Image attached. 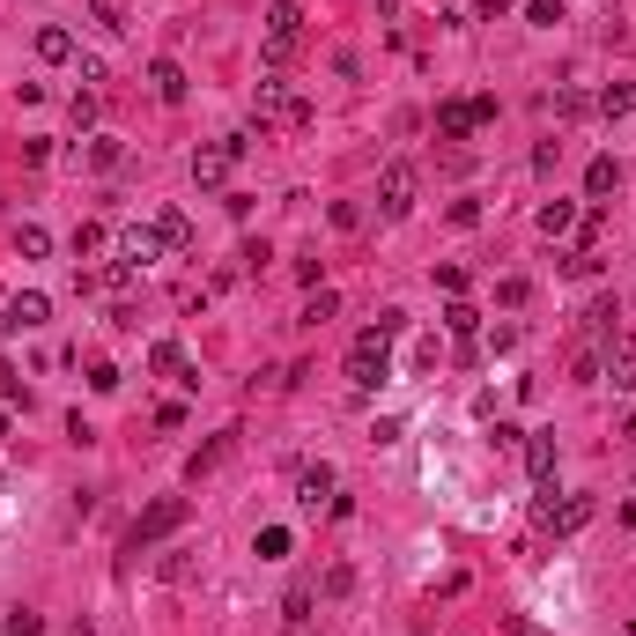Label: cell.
Wrapping results in <instances>:
<instances>
[{
	"mask_svg": "<svg viewBox=\"0 0 636 636\" xmlns=\"http://www.w3.org/2000/svg\"><path fill=\"white\" fill-rule=\"evenodd\" d=\"M252 119H259V126H296V134H304L318 111H311L304 97H289V82H282V74H267V82L252 89Z\"/></svg>",
	"mask_w": 636,
	"mask_h": 636,
	"instance_id": "cell-1",
	"label": "cell"
},
{
	"mask_svg": "<svg viewBox=\"0 0 636 636\" xmlns=\"http://www.w3.org/2000/svg\"><path fill=\"white\" fill-rule=\"evenodd\" d=\"M385 378H392V333L370 326V333H355V348H348V385L355 392H378Z\"/></svg>",
	"mask_w": 636,
	"mask_h": 636,
	"instance_id": "cell-2",
	"label": "cell"
},
{
	"mask_svg": "<svg viewBox=\"0 0 636 636\" xmlns=\"http://www.w3.org/2000/svg\"><path fill=\"white\" fill-rule=\"evenodd\" d=\"M296 45H304V8H296V0H274L267 8V67L282 74L296 60Z\"/></svg>",
	"mask_w": 636,
	"mask_h": 636,
	"instance_id": "cell-3",
	"label": "cell"
},
{
	"mask_svg": "<svg viewBox=\"0 0 636 636\" xmlns=\"http://www.w3.org/2000/svg\"><path fill=\"white\" fill-rule=\"evenodd\" d=\"M245 148H252V134H222L215 148H200V156H193V185H200V193H222Z\"/></svg>",
	"mask_w": 636,
	"mask_h": 636,
	"instance_id": "cell-4",
	"label": "cell"
},
{
	"mask_svg": "<svg viewBox=\"0 0 636 636\" xmlns=\"http://www.w3.org/2000/svg\"><path fill=\"white\" fill-rule=\"evenodd\" d=\"M185 511H193L185 496H163V503H148V511L134 518V533H126V555H141V548H156L163 533H178V526H185Z\"/></svg>",
	"mask_w": 636,
	"mask_h": 636,
	"instance_id": "cell-5",
	"label": "cell"
},
{
	"mask_svg": "<svg viewBox=\"0 0 636 636\" xmlns=\"http://www.w3.org/2000/svg\"><path fill=\"white\" fill-rule=\"evenodd\" d=\"M415 193H422L415 163H385V171H378V215L385 222H407V215H415Z\"/></svg>",
	"mask_w": 636,
	"mask_h": 636,
	"instance_id": "cell-6",
	"label": "cell"
},
{
	"mask_svg": "<svg viewBox=\"0 0 636 636\" xmlns=\"http://www.w3.org/2000/svg\"><path fill=\"white\" fill-rule=\"evenodd\" d=\"M533 518H540L548 533H577V526H592V496H563V503L540 496V503H533Z\"/></svg>",
	"mask_w": 636,
	"mask_h": 636,
	"instance_id": "cell-7",
	"label": "cell"
},
{
	"mask_svg": "<svg viewBox=\"0 0 636 636\" xmlns=\"http://www.w3.org/2000/svg\"><path fill=\"white\" fill-rule=\"evenodd\" d=\"M45 318H52V296L45 289H23V296H8V318H0V326H8V333H37Z\"/></svg>",
	"mask_w": 636,
	"mask_h": 636,
	"instance_id": "cell-8",
	"label": "cell"
},
{
	"mask_svg": "<svg viewBox=\"0 0 636 636\" xmlns=\"http://www.w3.org/2000/svg\"><path fill=\"white\" fill-rule=\"evenodd\" d=\"M296 503H304V511L333 503V466L326 459H304V466H296Z\"/></svg>",
	"mask_w": 636,
	"mask_h": 636,
	"instance_id": "cell-9",
	"label": "cell"
},
{
	"mask_svg": "<svg viewBox=\"0 0 636 636\" xmlns=\"http://www.w3.org/2000/svg\"><path fill=\"white\" fill-rule=\"evenodd\" d=\"M600 378H607L614 392H636V341H607V355H600Z\"/></svg>",
	"mask_w": 636,
	"mask_h": 636,
	"instance_id": "cell-10",
	"label": "cell"
},
{
	"mask_svg": "<svg viewBox=\"0 0 636 636\" xmlns=\"http://www.w3.org/2000/svg\"><path fill=\"white\" fill-rule=\"evenodd\" d=\"M119 259H134V267H148V259H163V237H156V222H134V230L119 237Z\"/></svg>",
	"mask_w": 636,
	"mask_h": 636,
	"instance_id": "cell-11",
	"label": "cell"
},
{
	"mask_svg": "<svg viewBox=\"0 0 636 636\" xmlns=\"http://www.w3.org/2000/svg\"><path fill=\"white\" fill-rule=\"evenodd\" d=\"M148 89H156V104H185V67L178 60H156V67H148Z\"/></svg>",
	"mask_w": 636,
	"mask_h": 636,
	"instance_id": "cell-12",
	"label": "cell"
},
{
	"mask_svg": "<svg viewBox=\"0 0 636 636\" xmlns=\"http://www.w3.org/2000/svg\"><path fill=\"white\" fill-rule=\"evenodd\" d=\"M37 60H45V67H60V60H74V30H60V23H45V30H37Z\"/></svg>",
	"mask_w": 636,
	"mask_h": 636,
	"instance_id": "cell-13",
	"label": "cell"
},
{
	"mask_svg": "<svg viewBox=\"0 0 636 636\" xmlns=\"http://www.w3.org/2000/svg\"><path fill=\"white\" fill-rule=\"evenodd\" d=\"M474 126H481V119H474V104H437V134H444V141H466Z\"/></svg>",
	"mask_w": 636,
	"mask_h": 636,
	"instance_id": "cell-14",
	"label": "cell"
},
{
	"mask_svg": "<svg viewBox=\"0 0 636 636\" xmlns=\"http://www.w3.org/2000/svg\"><path fill=\"white\" fill-rule=\"evenodd\" d=\"M156 237H163V252H193V222H185L178 208L156 215Z\"/></svg>",
	"mask_w": 636,
	"mask_h": 636,
	"instance_id": "cell-15",
	"label": "cell"
},
{
	"mask_svg": "<svg viewBox=\"0 0 636 636\" xmlns=\"http://www.w3.org/2000/svg\"><path fill=\"white\" fill-rule=\"evenodd\" d=\"M614 185H622V163H614V156H592V163H585V193H592V200H607Z\"/></svg>",
	"mask_w": 636,
	"mask_h": 636,
	"instance_id": "cell-16",
	"label": "cell"
},
{
	"mask_svg": "<svg viewBox=\"0 0 636 636\" xmlns=\"http://www.w3.org/2000/svg\"><path fill=\"white\" fill-rule=\"evenodd\" d=\"M230 437H237V429H230ZM230 437H215V444H200V452H193V459H185V481H200V474H215V466H222V459H230Z\"/></svg>",
	"mask_w": 636,
	"mask_h": 636,
	"instance_id": "cell-17",
	"label": "cell"
},
{
	"mask_svg": "<svg viewBox=\"0 0 636 636\" xmlns=\"http://www.w3.org/2000/svg\"><path fill=\"white\" fill-rule=\"evenodd\" d=\"M333 311H341V296H333V289H311V304L296 311V326H304V333H318V326H326Z\"/></svg>",
	"mask_w": 636,
	"mask_h": 636,
	"instance_id": "cell-18",
	"label": "cell"
},
{
	"mask_svg": "<svg viewBox=\"0 0 636 636\" xmlns=\"http://www.w3.org/2000/svg\"><path fill=\"white\" fill-rule=\"evenodd\" d=\"M577 230V208L570 200H548V208H540V237H570Z\"/></svg>",
	"mask_w": 636,
	"mask_h": 636,
	"instance_id": "cell-19",
	"label": "cell"
},
{
	"mask_svg": "<svg viewBox=\"0 0 636 636\" xmlns=\"http://www.w3.org/2000/svg\"><path fill=\"white\" fill-rule=\"evenodd\" d=\"M526 474H533V481L555 474V437H526Z\"/></svg>",
	"mask_w": 636,
	"mask_h": 636,
	"instance_id": "cell-20",
	"label": "cell"
},
{
	"mask_svg": "<svg viewBox=\"0 0 636 636\" xmlns=\"http://www.w3.org/2000/svg\"><path fill=\"white\" fill-rule=\"evenodd\" d=\"M600 111H607V119H629V111H636V82H607L600 89Z\"/></svg>",
	"mask_w": 636,
	"mask_h": 636,
	"instance_id": "cell-21",
	"label": "cell"
},
{
	"mask_svg": "<svg viewBox=\"0 0 636 636\" xmlns=\"http://www.w3.org/2000/svg\"><path fill=\"white\" fill-rule=\"evenodd\" d=\"M15 252H23V259H45V252H52L45 222H23V230H15Z\"/></svg>",
	"mask_w": 636,
	"mask_h": 636,
	"instance_id": "cell-22",
	"label": "cell"
},
{
	"mask_svg": "<svg viewBox=\"0 0 636 636\" xmlns=\"http://www.w3.org/2000/svg\"><path fill=\"white\" fill-rule=\"evenodd\" d=\"M526 296H533V282H526V274H503V282H496V304H503V311H518Z\"/></svg>",
	"mask_w": 636,
	"mask_h": 636,
	"instance_id": "cell-23",
	"label": "cell"
},
{
	"mask_svg": "<svg viewBox=\"0 0 636 636\" xmlns=\"http://www.w3.org/2000/svg\"><path fill=\"white\" fill-rule=\"evenodd\" d=\"M444 326H452L459 341H474V333H481V311L474 304H452V311H444Z\"/></svg>",
	"mask_w": 636,
	"mask_h": 636,
	"instance_id": "cell-24",
	"label": "cell"
},
{
	"mask_svg": "<svg viewBox=\"0 0 636 636\" xmlns=\"http://www.w3.org/2000/svg\"><path fill=\"white\" fill-rule=\"evenodd\" d=\"M289 548H296L289 526H259V555H267V563H274V555H289Z\"/></svg>",
	"mask_w": 636,
	"mask_h": 636,
	"instance_id": "cell-25",
	"label": "cell"
},
{
	"mask_svg": "<svg viewBox=\"0 0 636 636\" xmlns=\"http://www.w3.org/2000/svg\"><path fill=\"white\" fill-rule=\"evenodd\" d=\"M8 636H45V614L37 607H8Z\"/></svg>",
	"mask_w": 636,
	"mask_h": 636,
	"instance_id": "cell-26",
	"label": "cell"
},
{
	"mask_svg": "<svg viewBox=\"0 0 636 636\" xmlns=\"http://www.w3.org/2000/svg\"><path fill=\"white\" fill-rule=\"evenodd\" d=\"M526 23L533 30H555V23H563V0H526Z\"/></svg>",
	"mask_w": 636,
	"mask_h": 636,
	"instance_id": "cell-27",
	"label": "cell"
},
{
	"mask_svg": "<svg viewBox=\"0 0 636 636\" xmlns=\"http://www.w3.org/2000/svg\"><path fill=\"white\" fill-rule=\"evenodd\" d=\"M15 400L30 407V392H23V370H15V363H0V407H15Z\"/></svg>",
	"mask_w": 636,
	"mask_h": 636,
	"instance_id": "cell-28",
	"label": "cell"
},
{
	"mask_svg": "<svg viewBox=\"0 0 636 636\" xmlns=\"http://www.w3.org/2000/svg\"><path fill=\"white\" fill-rule=\"evenodd\" d=\"M134 274H141V267H134V259H111V267L97 274V282H104V289H134Z\"/></svg>",
	"mask_w": 636,
	"mask_h": 636,
	"instance_id": "cell-29",
	"label": "cell"
},
{
	"mask_svg": "<svg viewBox=\"0 0 636 636\" xmlns=\"http://www.w3.org/2000/svg\"><path fill=\"white\" fill-rule=\"evenodd\" d=\"M89 252H104V222H82V230H74V259H89Z\"/></svg>",
	"mask_w": 636,
	"mask_h": 636,
	"instance_id": "cell-30",
	"label": "cell"
},
{
	"mask_svg": "<svg viewBox=\"0 0 636 636\" xmlns=\"http://www.w3.org/2000/svg\"><path fill=\"white\" fill-rule=\"evenodd\" d=\"M148 370H185V355H178V341H156V348H148Z\"/></svg>",
	"mask_w": 636,
	"mask_h": 636,
	"instance_id": "cell-31",
	"label": "cell"
},
{
	"mask_svg": "<svg viewBox=\"0 0 636 636\" xmlns=\"http://www.w3.org/2000/svg\"><path fill=\"white\" fill-rule=\"evenodd\" d=\"M333 230H363V208H355V200H333Z\"/></svg>",
	"mask_w": 636,
	"mask_h": 636,
	"instance_id": "cell-32",
	"label": "cell"
},
{
	"mask_svg": "<svg viewBox=\"0 0 636 636\" xmlns=\"http://www.w3.org/2000/svg\"><path fill=\"white\" fill-rule=\"evenodd\" d=\"M193 577V555H163V585H185Z\"/></svg>",
	"mask_w": 636,
	"mask_h": 636,
	"instance_id": "cell-33",
	"label": "cell"
},
{
	"mask_svg": "<svg viewBox=\"0 0 636 636\" xmlns=\"http://www.w3.org/2000/svg\"><path fill=\"white\" fill-rule=\"evenodd\" d=\"M89 23H97V30H126V15L111 8V0H97V8H89Z\"/></svg>",
	"mask_w": 636,
	"mask_h": 636,
	"instance_id": "cell-34",
	"label": "cell"
},
{
	"mask_svg": "<svg viewBox=\"0 0 636 636\" xmlns=\"http://www.w3.org/2000/svg\"><path fill=\"white\" fill-rule=\"evenodd\" d=\"M89 385H97V392H119V363H89Z\"/></svg>",
	"mask_w": 636,
	"mask_h": 636,
	"instance_id": "cell-35",
	"label": "cell"
},
{
	"mask_svg": "<svg viewBox=\"0 0 636 636\" xmlns=\"http://www.w3.org/2000/svg\"><path fill=\"white\" fill-rule=\"evenodd\" d=\"M282 614H289V622H304V614H311V585H296L289 600H282Z\"/></svg>",
	"mask_w": 636,
	"mask_h": 636,
	"instance_id": "cell-36",
	"label": "cell"
},
{
	"mask_svg": "<svg viewBox=\"0 0 636 636\" xmlns=\"http://www.w3.org/2000/svg\"><path fill=\"white\" fill-rule=\"evenodd\" d=\"M481 15H489V23H496V15H511V0H481Z\"/></svg>",
	"mask_w": 636,
	"mask_h": 636,
	"instance_id": "cell-37",
	"label": "cell"
},
{
	"mask_svg": "<svg viewBox=\"0 0 636 636\" xmlns=\"http://www.w3.org/2000/svg\"><path fill=\"white\" fill-rule=\"evenodd\" d=\"M0 437H8V407H0Z\"/></svg>",
	"mask_w": 636,
	"mask_h": 636,
	"instance_id": "cell-38",
	"label": "cell"
},
{
	"mask_svg": "<svg viewBox=\"0 0 636 636\" xmlns=\"http://www.w3.org/2000/svg\"><path fill=\"white\" fill-rule=\"evenodd\" d=\"M629 636H636V622H629Z\"/></svg>",
	"mask_w": 636,
	"mask_h": 636,
	"instance_id": "cell-39",
	"label": "cell"
},
{
	"mask_svg": "<svg viewBox=\"0 0 636 636\" xmlns=\"http://www.w3.org/2000/svg\"><path fill=\"white\" fill-rule=\"evenodd\" d=\"M0 489H8V481H0Z\"/></svg>",
	"mask_w": 636,
	"mask_h": 636,
	"instance_id": "cell-40",
	"label": "cell"
}]
</instances>
